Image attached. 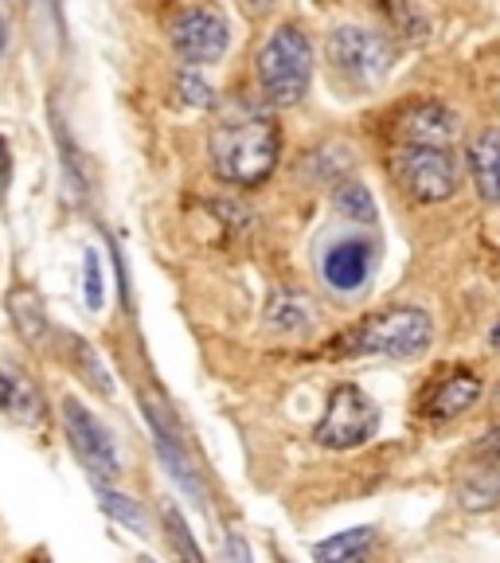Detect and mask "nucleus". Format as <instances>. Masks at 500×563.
<instances>
[{
    "mask_svg": "<svg viewBox=\"0 0 500 563\" xmlns=\"http://www.w3.org/2000/svg\"><path fill=\"white\" fill-rule=\"evenodd\" d=\"M211 168L231 188H258L270 180L281 157V130L266 110L251 102L227 106L208 137Z\"/></svg>",
    "mask_w": 500,
    "mask_h": 563,
    "instance_id": "obj_1",
    "label": "nucleus"
},
{
    "mask_svg": "<svg viewBox=\"0 0 500 563\" xmlns=\"http://www.w3.org/2000/svg\"><path fill=\"white\" fill-rule=\"evenodd\" d=\"M434 341L431 317L414 306L399 309H379V313L364 317L356 325H348L333 344H329V356H422Z\"/></svg>",
    "mask_w": 500,
    "mask_h": 563,
    "instance_id": "obj_2",
    "label": "nucleus"
},
{
    "mask_svg": "<svg viewBox=\"0 0 500 563\" xmlns=\"http://www.w3.org/2000/svg\"><path fill=\"white\" fill-rule=\"evenodd\" d=\"M313 82V44L298 24H281L258 52V87L274 110H290Z\"/></svg>",
    "mask_w": 500,
    "mask_h": 563,
    "instance_id": "obj_3",
    "label": "nucleus"
},
{
    "mask_svg": "<svg viewBox=\"0 0 500 563\" xmlns=\"http://www.w3.org/2000/svg\"><path fill=\"white\" fill-rule=\"evenodd\" d=\"M391 176L399 180L411 200L419 203H442L457 192L462 180V161L454 157V145H414L399 141L391 153Z\"/></svg>",
    "mask_w": 500,
    "mask_h": 563,
    "instance_id": "obj_4",
    "label": "nucleus"
},
{
    "mask_svg": "<svg viewBox=\"0 0 500 563\" xmlns=\"http://www.w3.org/2000/svg\"><path fill=\"white\" fill-rule=\"evenodd\" d=\"M379 431V407L356 384H336L325 404V415L313 427V439L329 450H356Z\"/></svg>",
    "mask_w": 500,
    "mask_h": 563,
    "instance_id": "obj_5",
    "label": "nucleus"
},
{
    "mask_svg": "<svg viewBox=\"0 0 500 563\" xmlns=\"http://www.w3.org/2000/svg\"><path fill=\"white\" fill-rule=\"evenodd\" d=\"M329 59L348 82L376 87L379 79H387V70L396 67V44L387 35L371 32V27L344 24L329 35Z\"/></svg>",
    "mask_w": 500,
    "mask_h": 563,
    "instance_id": "obj_6",
    "label": "nucleus"
},
{
    "mask_svg": "<svg viewBox=\"0 0 500 563\" xmlns=\"http://www.w3.org/2000/svg\"><path fill=\"white\" fill-rule=\"evenodd\" d=\"M168 35H173V52L185 63H192V67L220 63L231 44L227 16L220 9H211V4H188V9H180L173 27H168Z\"/></svg>",
    "mask_w": 500,
    "mask_h": 563,
    "instance_id": "obj_7",
    "label": "nucleus"
},
{
    "mask_svg": "<svg viewBox=\"0 0 500 563\" xmlns=\"http://www.w3.org/2000/svg\"><path fill=\"white\" fill-rule=\"evenodd\" d=\"M457 501L469 512L500 505V427H489L469 450L466 466L457 474Z\"/></svg>",
    "mask_w": 500,
    "mask_h": 563,
    "instance_id": "obj_8",
    "label": "nucleus"
},
{
    "mask_svg": "<svg viewBox=\"0 0 500 563\" xmlns=\"http://www.w3.org/2000/svg\"><path fill=\"white\" fill-rule=\"evenodd\" d=\"M63 427H67L70 446L87 462L90 474L110 477V482L122 474V462H118V446H114V439H110V431H105L102 422H98L79 399H67V404H63Z\"/></svg>",
    "mask_w": 500,
    "mask_h": 563,
    "instance_id": "obj_9",
    "label": "nucleus"
},
{
    "mask_svg": "<svg viewBox=\"0 0 500 563\" xmlns=\"http://www.w3.org/2000/svg\"><path fill=\"white\" fill-rule=\"evenodd\" d=\"M457 133H462V122L442 102H414L396 118V137L414 141V145H454Z\"/></svg>",
    "mask_w": 500,
    "mask_h": 563,
    "instance_id": "obj_10",
    "label": "nucleus"
},
{
    "mask_svg": "<svg viewBox=\"0 0 500 563\" xmlns=\"http://www.w3.org/2000/svg\"><path fill=\"white\" fill-rule=\"evenodd\" d=\"M371 263H376L371 243L341 239V243L329 246L325 258H321V274H325V282L333 286V290L356 294V290H364V282H368V274H371Z\"/></svg>",
    "mask_w": 500,
    "mask_h": 563,
    "instance_id": "obj_11",
    "label": "nucleus"
},
{
    "mask_svg": "<svg viewBox=\"0 0 500 563\" xmlns=\"http://www.w3.org/2000/svg\"><path fill=\"white\" fill-rule=\"evenodd\" d=\"M481 396V379L474 372H446V376L434 384V391L422 399V411L431 415V419H454V415L469 411Z\"/></svg>",
    "mask_w": 500,
    "mask_h": 563,
    "instance_id": "obj_12",
    "label": "nucleus"
},
{
    "mask_svg": "<svg viewBox=\"0 0 500 563\" xmlns=\"http://www.w3.org/2000/svg\"><path fill=\"white\" fill-rule=\"evenodd\" d=\"M145 415H149V427H153V442H157V454L160 462L168 466V477H173L180 489L192 497L196 505H203V489H200V477H196L192 462H188V454L180 450V442L173 439V431L165 427V419H160L157 407H145Z\"/></svg>",
    "mask_w": 500,
    "mask_h": 563,
    "instance_id": "obj_13",
    "label": "nucleus"
},
{
    "mask_svg": "<svg viewBox=\"0 0 500 563\" xmlns=\"http://www.w3.org/2000/svg\"><path fill=\"white\" fill-rule=\"evenodd\" d=\"M469 176H474L481 200L500 203V125L469 145Z\"/></svg>",
    "mask_w": 500,
    "mask_h": 563,
    "instance_id": "obj_14",
    "label": "nucleus"
},
{
    "mask_svg": "<svg viewBox=\"0 0 500 563\" xmlns=\"http://www.w3.org/2000/svg\"><path fill=\"white\" fill-rule=\"evenodd\" d=\"M316 321V306L298 290H274L266 301V325L278 333H305Z\"/></svg>",
    "mask_w": 500,
    "mask_h": 563,
    "instance_id": "obj_15",
    "label": "nucleus"
},
{
    "mask_svg": "<svg viewBox=\"0 0 500 563\" xmlns=\"http://www.w3.org/2000/svg\"><path fill=\"white\" fill-rule=\"evenodd\" d=\"M0 415H9V419L32 427V422H40V415H44V404H40V396H35L24 379L0 372Z\"/></svg>",
    "mask_w": 500,
    "mask_h": 563,
    "instance_id": "obj_16",
    "label": "nucleus"
},
{
    "mask_svg": "<svg viewBox=\"0 0 500 563\" xmlns=\"http://www.w3.org/2000/svg\"><path fill=\"white\" fill-rule=\"evenodd\" d=\"M9 309H12V325H16V333L24 336L27 344H44L47 313H44V306H40V298H35L32 290H12Z\"/></svg>",
    "mask_w": 500,
    "mask_h": 563,
    "instance_id": "obj_17",
    "label": "nucleus"
},
{
    "mask_svg": "<svg viewBox=\"0 0 500 563\" xmlns=\"http://www.w3.org/2000/svg\"><path fill=\"white\" fill-rule=\"evenodd\" d=\"M371 540H376V528H348V532H341V537L325 540V544L313 548V560L321 563H348V560H360L364 552L371 548Z\"/></svg>",
    "mask_w": 500,
    "mask_h": 563,
    "instance_id": "obj_18",
    "label": "nucleus"
},
{
    "mask_svg": "<svg viewBox=\"0 0 500 563\" xmlns=\"http://www.w3.org/2000/svg\"><path fill=\"white\" fill-rule=\"evenodd\" d=\"M333 203H336V211H341L344 220L376 223V200H371V192L360 185V180H336Z\"/></svg>",
    "mask_w": 500,
    "mask_h": 563,
    "instance_id": "obj_19",
    "label": "nucleus"
},
{
    "mask_svg": "<svg viewBox=\"0 0 500 563\" xmlns=\"http://www.w3.org/2000/svg\"><path fill=\"white\" fill-rule=\"evenodd\" d=\"M67 341V352H70V361L82 368V379H87L90 387H95L98 396H114V379H110V372L102 368V361L95 356V349H90L82 336H63Z\"/></svg>",
    "mask_w": 500,
    "mask_h": 563,
    "instance_id": "obj_20",
    "label": "nucleus"
},
{
    "mask_svg": "<svg viewBox=\"0 0 500 563\" xmlns=\"http://www.w3.org/2000/svg\"><path fill=\"white\" fill-rule=\"evenodd\" d=\"M98 505H102V512H110L114 520H122L125 528H133V532H149V517H145V509H141L133 497H125V493L110 489V485H98Z\"/></svg>",
    "mask_w": 500,
    "mask_h": 563,
    "instance_id": "obj_21",
    "label": "nucleus"
},
{
    "mask_svg": "<svg viewBox=\"0 0 500 563\" xmlns=\"http://www.w3.org/2000/svg\"><path fill=\"white\" fill-rule=\"evenodd\" d=\"M82 290H87V306L102 309V266H98V255L87 251L82 255Z\"/></svg>",
    "mask_w": 500,
    "mask_h": 563,
    "instance_id": "obj_22",
    "label": "nucleus"
},
{
    "mask_svg": "<svg viewBox=\"0 0 500 563\" xmlns=\"http://www.w3.org/2000/svg\"><path fill=\"white\" fill-rule=\"evenodd\" d=\"M165 528H168V537L176 540V548H180V555H188V560H200V548L192 544V537H188V528H185V517H180L173 505H165Z\"/></svg>",
    "mask_w": 500,
    "mask_h": 563,
    "instance_id": "obj_23",
    "label": "nucleus"
},
{
    "mask_svg": "<svg viewBox=\"0 0 500 563\" xmlns=\"http://www.w3.org/2000/svg\"><path fill=\"white\" fill-rule=\"evenodd\" d=\"M180 90H185L188 106H211L215 102V90H211L203 79H196V75H180Z\"/></svg>",
    "mask_w": 500,
    "mask_h": 563,
    "instance_id": "obj_24",
    "label": "nucleus"
},
{
    "mask_svg": "<svg viewBox=\"0 0 500 563\" xmlns=\"http://www.w3.org/2000/svg\"><path fill=\"white\" fill-rule=\"evenodd\" d=\"M9 176H12V157H9V141L0 137V192L9 188Z\"/></svg>",
    "mask_w": 500,
    "mask_h": 563,
    "instance_id": "obj_25",
    "label": "nucleus"
},
{
    "mask_svg": "<svg viewBox=\"0 0 500 563\" xmlns=\"http://www.w3.org/2000/svg\"><path fill=\"white\" fill-rule=\"evenodd\" d=\"M223 555H227V560H231V555H238V560H251V552H246V544L238 537H227V548H223Z\"/></svg>",
    "mask_w": 500,
    "mask_h": 563,
    "instance_id": "obj_26",
    "label": "nucleus"
},
{
    "mask_svg": "<svg viewBox=\"0 0 500 563\" xmlns=\"http://www.w3.org/2000/svg\"><path fill=\"white\" fill-rule=\"evenodd\" d=\"M489 344H492V349L500 352V321H497V325H492V333H489Z\"/></svg>",
    "mask_w": 500,
    "mask_h": 563,
    "instance_id": "obj_27",
    "label": "nucleus"
},
{
    "mask_svg": "<svg viewBox=\"0 0 500 563\" xmlns=\"http://www.w3.org/2000/svg\"><path fill=\"white\" fill-rule=\"evenodd\" d=\"M4 40H9V27H4V16H0V52H4Z\"/></svg>",
    "mask_w": 500,
    "mask_h": 563,
    "instance_id": "obj_28",
    "label": "nucleus"
},
{
    "mask_svg": "<svg viewBox=\"0 0 500 563\" xmlns=\"http://www.w3.org/2000/svg\"><path fill=\"white\" fill-rule=\"evenodd\" d=\"M251 4H270V0H251Z\"/></svg>",
    "mask_w": 500,
    "mask_h": 563,
    "instance_id": "obj_29",
    "label": "nucleus"
},
{
    "mask_svg": "<svg viewBox=\"0 0 500 563\" xmlns=\"http://www.w3.org/2000/svg\"><path fill=\"white\" fill-rule=\"evenodd\" d=\"M497 407H500V391H497Z\"/></svg>",
    "mask_w": 500,
    "mask_h": 563,
    "instance_id": "obj_30",
    "label": "nucleus"
}]
</instances>
